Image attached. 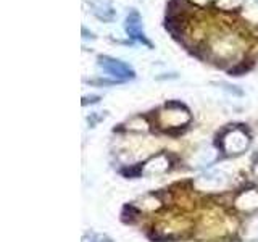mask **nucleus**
<instances>
[{
  "label": "nucleus",
  "instance_id": "nucleus-4",
  "mask_svg": "<svg viewBox=\"0 0 258 242\" xmlns=\"http://www.w3.org/2000/svg\"><path fill=\"white\" fill-rule=\"evenodd\" d=\"M124 32L129 37L131 42H139L149 48H153V44L149 40L147 34L144 31V24H142V16L141 13L136 10V8H131L129 13L126 15L124 20Z\"/></svg>",
  "mask_w": 258,
  "mask_h": 242
},
{
  "label": "nucleus",
  "instance_id": "nucleus-12",
  "mask_svg": "<svg viewBox=\"0 0 258 242\" xmlns=\"http://www.w3.org/2000/svg\"><path fill=\"white\" fill-rule=\"evenodd\" d=\"M83 39H84V40H89V39H91V40H95L97 37H95V34H94L92 31H89L86 26H83Z\"/></svg>",
  "mask_w": 258,
  "mask_h": 242
},
{
  "label": "nucleus",
  "instance_id": "nucleus-11",
  "mask_svg": "<svg viewBox=\"0 0 258 242\" xmlns=\"http://www.w3.org/2000/svg\"><path fill=\"white\" fill-rule=\"evenodd\" d=\"M242 236L245 240H258V215L250 216L244 224Z\"/></svg>",
  "mask_w": 258,
  "mask_h": 242
},
{
  "label": "nucleus",
  "instance_id": "nucleus-2",
  "mask_svg": "<svg viewBox=\"0 0 258 242\" xmlns=\"http://www.w3.org/2000/svg\"><path fill=\"white\" fill-rule=\"evenodd\" d=\"M158 121L163 128H182L190 121V113L179 102H169L160 111Z\"/></svg>",
  "mask_w": 258,
  "mask_h": 242
},
{
  "label": "nucleus",
  "instance_id": "nucleus-8",
  "mask_svg": "<svg viewBox=\"0 0 258 242\" xmlns=\"http://www.w3.org/2000/svg\"><path fill=\"white\" fill-rule=\"evenodd\" d=\"M236 207L242 212H252V210H258V189H248L240 192L236 199Z\"/></svg>",
  "mask_w": 258,
  "mask_h": 242
},
{
  "label": "nucleus",
  "instance_id": "nucleus-13",
  "mask_svg": "<svg viewBox=\"0 0 258 242\" xmlns=\"http://www.w3.org/2000/svg\"><path fill=\"white\" fill-rule=\"evenodd\" d=\"M99 99H100L99 95H91V97L86 95V97H83V105H87L89 102H91V103H95V102H99Z\"/></svg>",
  "mask_w": 258,
  "mask_h": 242
},
{
  "label": "nucleus",
  "instance_id": "nucleus-5",
  "mask_svg": "<svg viewBox=\"0 0 258 242\" xmlns=\"http://www.w3.org/2000/svg\"><path fill=\"white\" fill-rule=\"evenodd\" d=\"M194 186L204 192H218L228 188V176L220 171V169H212V171L200 174L196 183H194Z\"/></svg>",
  "mask_w": 258,
  "mask_h": 242
},
{
  "label": "nucleus",
  "instance_id": "nucleus-3",
  "mask_svg": "<svg viewBox=\"0 0 258 242\" xmlns=\"http://www.w3.org/2000/svg\"><path fill=\"white\" fill-rule=\"evenodd\" d=\"M250 145V136L245 129L232 128L228 129L221 137V149L228 155H239V153L245 152Z\"/></svg>",
  "mask_w": 258,
  "mask_h": 242
},
{
  "label": "nucleus",
  "instance_id": "nucleus-14",
  "mask_svg": "<svg viewBox=\"0 0 258 242\" xmlns=\"http://www.w3.org/2000/svg\"><path fill=\"white\" fill-rule=\"evenodd\" d=\"M97 239H99V237H94V236H87V237H84V242H97Z\"/></svg>",
  "mask_w": 258,
  "mask_h": 242
},
{
  "label": "nucleus",
  "instance_id": "nucleus-16",
  "mask_svg": "<svg viewBox=\"0 0 258 242\" xmlns=\"http://www.w3.org/2000/svg\"><path fill=\"white\" fill-rule=\"evenodd\" d=\"M252 2H253V4H255L256 7H258V0H252Z\"/></svg>",
  "mask_w": 258,
  "mask_h": 242
},
{
  "label": "nucleus",
  "instance_id": "nucleus-9",
  "mask_svg": "<svg viewBox=\"0 0 258 242\" xmlns=\"http://www.w3.org/2000/svg\"><path fill=\"white\" fill-rule=\"evenodd\" d=\"M168 168H169V158L163 155V153H160V155H155L144 165V171L150 174H158V173H165Z\"/></svg>",
  "mask_w": 258,
  "mask_h": 242
},
{
  "label": "nucleus",
  "instance_id": "nucleus-7",
  "mask_svg": "<svg viewBox=\"0 0 258 242\" xmlns=\"http://www.w3.org/2000/svg\"><path fill=\"white\" fill-rule=\"evenodd\" d=\"M216 158H218V152L212 147V145H204V147H200L199 150L194 152L189 163L196 168H204V166L212 165Z\"/></svg>",
  "mask_w": 258,
  "mask_h": 242
},
{
  "label": "nucleus",
  "instance_id": "nucleus-6",
  "mask_svg": "<svg viewBox=\"0 0 258 242\" xmlns=\"http://www.w3.org/2000/svg\"><path fill=\"white\" fill-rule=\"evenodd\" d=\"M91 13L95 16L97 20H100L103 23H111L116 18V10L113 7L111 0H86Z\"/></svg>",
  "mask_w": 258,
  "mask_h": 242
},
{
  "label": "nucleus",
  "instance_id": "nucleus-1",
  "mask_svg": "<svg viewBox=\"0 0 258 242\" xmlns=\"http://www.w3.org/2000/svg\"><path fill=\"white\" fill-rule=\"evenodd\" d=\"M97 65L103 73L115 78V81H129L136 78V71L131 65H127L123 60L113 58L110 55H99L97 56Z\"/></svg>",
  "mask_w": 258,
  "mask_h": 242
},
{
  "label": "nucleus",
  "instance_id": "nucleus-10",
  "mask_svg": "<svg viewBox=\"0 0 258 242\" xmlns=\"http://www.w3.org/2000/svg\"><path fill=\"white\" fill-rule=\"evenodd\" d=\"M212 50L218 56L226 58V56H232L234 53H236V44H234L232 40L228 39V37H221L220 40H216V42L213 44Z\"/></svg>",
  "mask_w": 258,
  "mask_h": 242
},
{
  "label": "nucleus",
  "instance_id": "nucleus-15",
  "mask_svg": "<svg viewBox=\"0 0 258 242\" xmlns=\"http://www.w3.org/2000/svg\"><path fill=\"white\" fill-rule=\"evenodd\" d=\"M253 173L256 174V177H258V161H256V163H255V168H253Z\"/></svg>",
  "mask_w": 258,
  "mask_h": 242
}]
</instances>
